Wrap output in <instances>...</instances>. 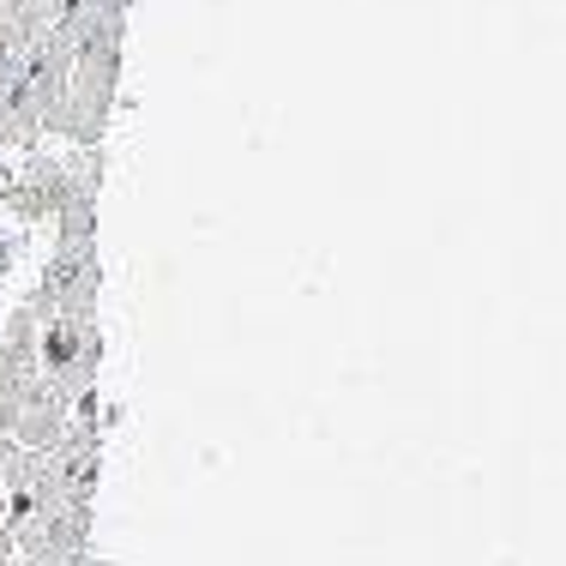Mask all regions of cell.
<instances>
[{
	"label": "cell",
	"instance_id": "6da1fadb",
	"mask_svg": "<svg viewBox=\"0 0 566 566\" xmlns=\"http://www.w3.org/2000/svg\"><path fill=\"white\" fill-rule=\"evenodd\" d=\"M103 193V145H73V157H31L19 175L0 181V211L19 223H55L66 199Z\"/></svg>",
	"mask_w": 566,
	"mask_h": 566
},
{
	"label": "cell",
	"instance_id": "7a4b0ae2",
	"mask_svg": "<svg viewBox=\"0 0 566 566\" xmlns=\"http://www.w3.org/2000/svg\"><path fill=\"white\" fill-rule=\"evenodd\" d=\"M36 302V290H31ZM43 326H36V361H43V380L73 403L85 392H97V361H103V332L97 314H61V307H43Z\"/></svg>",
	"mask_w": 566,
	"mask_h": 566
},
{
	"label": "cell",
	"instance_id": "3957f363",
	"mask_svg": "<svg viewBox=\"0 0 566 566\" xmlns=\"http://www.w3.org/2000/svg\"><path fill=\"white\" fill-rule=\"evenodd\" d=\"M36 326H43V314H36V302L24 295L19 307H12L7 332H0V434H7V422L19 416V403L43 386V361H36Z\"/></svg>",
	"mask_w": 566,
	"mask_h": 566
},
{
	"label": "cell",
	"instance_id": "277c9868",
	"mask_svg": "<svg viewBox=\"0 0 566 566\" xmlns=\"http://www.w3.org/2000/svg\"><path fill=\"white\" fill-rule=\"evenodd\" d=\"M43 145V120H36V103L24 91V78H0V151H36Z\"/></svg>",
	"mask_w": 566,
	"mask_h": 566
},
{
	"label": "cell",
	"instance_id": "5b68a950",
	"mask_svg": "<svg viewBox=\"0 0 566 566\" xmlns=\"http://www.w3.org/2000/svg\"><path fill=\"white\" fill-rule=\"evenodd\" d=\"M0 566H24V560H19V555H7V560H0Z\"/></svg>",
	"mask_w": 566,
	"mask_h": 566
}]
</instances>
